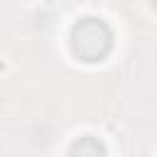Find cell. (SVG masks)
<instances>
[{"label":"cell","mask_w":157,"mask_h":157,"mask_svg":"<svg viewBox=\"0 0 157 157\" xmlns=\"http://www.w3.org/2000/svg\"><path fill=\"white\" fill-rule=\"evenodd\" d=\"M69 157H105V145L93 135H81L71 142Z\"/></svg>","instance_id":"2"},{"label":"cell","mask_w":157,"mask_h":157,"mask_svg":"<svg viewBox=\"0 0 157 157\" xmlns=\"http://www.w3.org/2000/svg\"><path fill=\"white\" fill-rule=\"evenodd\" d=\"M71 52L81 61H101L113 49V32L105 20L86 15L71 27Z\"/></svg>","instance_id":"1"}]
</instances>
